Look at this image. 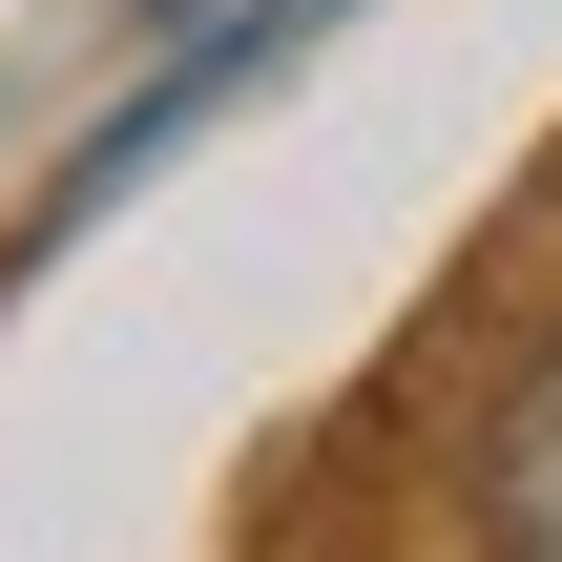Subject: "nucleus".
I'll list each match as a JSON object with an SVG mask.
<instances>
[{"mask_svg": "<svg viewBox=\"0 0 562 562\" xmlns=\"http://www.w3.org/2000/svg\"><path fill=\"white\" fill-rule=\"evenodd\" d=\"M480 562H562V334L501 375V417H480Z\"/></svg>", "mask_w": 562, "mask_h": 562, "instance_id": "nucleus-1", "label": "nucleus"}]
</instances>
